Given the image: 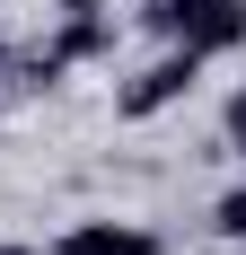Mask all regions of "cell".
I'll use <instances>...</instances> for the list:
<instances>
[{"label": "cell", "mask_w": 246, "mask_h": 255, "mask_svg": "<svg viewBox=\"0 0 246 255\" xmlns=\"http://www.w3.org/2000/svg\"><path fill=\"white\" fill-rule=\"evenodd\" d=\"M149 26L211 62V53H238L246 44V0H149Z\"/></svg>", "instance_id": "1"}, {"label": "cell", "mask_w": 246, "mask_h": 255, "mask_svg": "<svg viewBox=\"0 0 246 255\" xmlns=\"http://www.w3.org/2000/svg\"><path fill=\"white\" fill-rule=\"evenodd\" d=\"M194 79H202V53H185V44H176V53H158V62H149V71H141V79L115 97V115H123V124H149L158 106L194 97Z\"/></svg>", "instance_id": "2"}, {"label": "cell", "mask_w": 246, "mask_h": 255, "mask_svg": "<svg viewBox=\"0 0 246 255\" xmlns=\"http://www.w3.org/2000/svg\"><path fill=\"white\" fill-rule=\"evenodd\" d=\"M53 255H158V238L132 229V220H79V229L53 238Z\"/></svg>", "instance_id": "3"}, {"label": "cell", "mask_w": 246, "mask_h": 255, "mask_svg": "<svg viewBox=\"0 0 246 255\" xmlns=\"http://www.w3.org/2000/svg\"><path fill=\"white\" fill-rule=\"evenodd\" d=\"M53 53H62V62H97V53H115V18H106V9H79V18H62Z\"/></svg>", "instance_id": "4"}, {"label": "cell", "mask_w": 246, "mask_h": 255, "mask_svg": "<svg viewBox=\"0 0 246 255\" xmlns=\"http://www.w3.org/2000/svg\"><path fill=\"white\" fill-rule=\"evenodd\" d=\"M211 229H220L229 247H246V185H229L220 203H211Z\"/></svg>", "instance_id": "5"}, {"label": "cell", "mask_w": 246, "mask_h": 255, "mask_svg": "<svg viewBox=\"0 0 246 255\" xmlns=\"http://www.w3.org/2000/svg\"><path fill=\"white\" fill-rule=\"evenodd\" d=\"M220 141H229V150L246 158V88H238V97H229V115H220Z\"/></svg>", "instance_id": "6"}, {"label": "cell", "mask_w": 246, "mask_h": 255, "mask_svg": "<svg viewBox=\"0 0 246 255\" xmlns=\"http://www.w3.org/2000/svg\"><path fill=\"white\" fill-rule=\"evenodd\" d=\"M53 9H62V18H79V9H97V0H53Z\"/></svg>", "instance_id": "7"}, {"label": "cell", "mask_w": 246, "mask_h": 255, "mask_svg": "<svg viewBox=\"0 0 246 255\" xmlns=\"http://www.w3.org/2000/svg\"><path fill=\"white\" fill-rule=\"evenodd\" d=\"M0 255H35V247H0Z\"/></svg>", "instance_id": "8"}]
</instances>
